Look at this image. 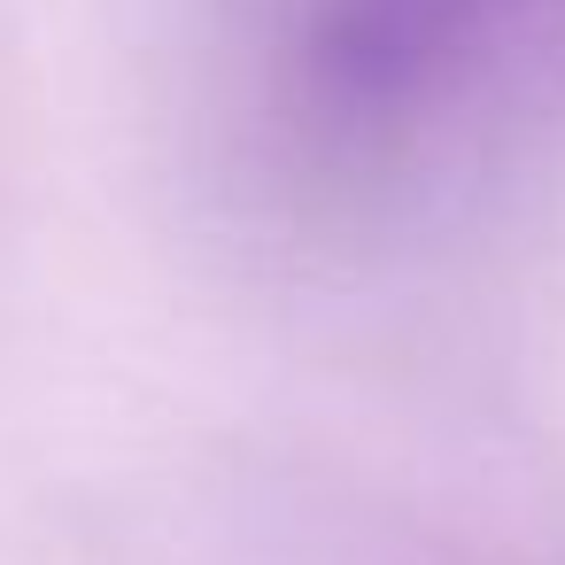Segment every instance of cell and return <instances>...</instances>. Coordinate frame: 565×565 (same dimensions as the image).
Here are the masks:
<instances>
[{"label": "cell", "mask_w": 565, "mask_h": 565, "mask_svg": "<svg viewBox=\"0 0 565 565\" xmlns=\"http://www.w3.org/2000/svg\"><path fill=\"white\" fill-rule=\"evenodd\" d=\"M534 0H318L310 71L349 109H387L434 86L457 55L495 40Z\"/></svg>", "instance_id": "1"}]
</instances>
